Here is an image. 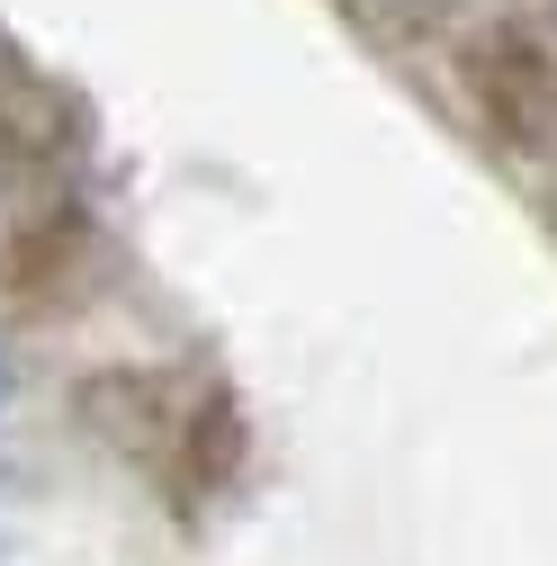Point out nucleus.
Returning a JSON list of instances; mask_svg holds the SVG:
<instances>
[{
  "mask_svg": "<svg viewBox=\"0 0 557 566\" xmlns=\"http://www.w3.org/2000/svg\"><path fill=\"white\" fill-rule=\"evenodd\" d=\"M467 73H476V108L495 117L513 145H539V135H548V117H557V63H548L539 36H522V28L485 36L467 54Z\"/></svg>",
  "mask_w": 557,
  "mask_h": 566,
  "instance_id": "obj_1",
  "label": "nucleus"
},
{
  "mask_svg": "<svg viewBox=\"0 0 557 566\" xmlns=\"http://www.w3.org/2000/svg\"><path fill=\"white\" fill-rule=\"evenodd\" d=\"M0 396H10V360H0Z\"/></svg>",
  "mask_w": 557,
  "mask_h": 566,
  "instance_id": "obj_2",
  "label": "nucleus"
}]
</instances>
